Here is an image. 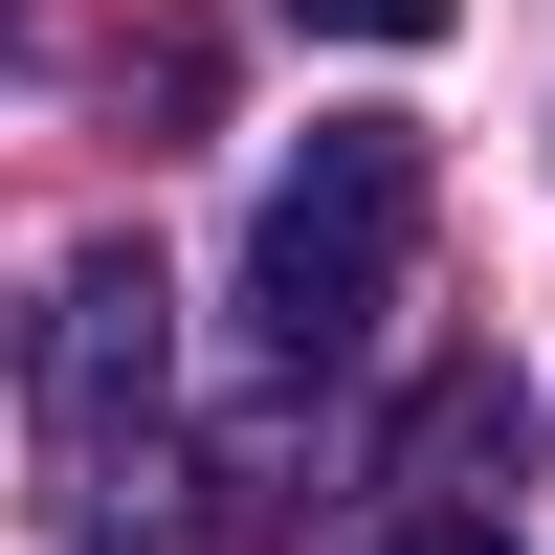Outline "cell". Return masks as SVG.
<instances>
[{"instance_id":"obj_1","label":"cell","mask_w":555,"mask_h":555,"mask_svg":"<svg viewBox=\"0 0 555 555\" xmlns=\"http://www.w3.org/2000/svg\"><path fill=\"white\" fill-rule=\"evenodd\" d=\"M400 245H423V156H400L378 112L311 133V156L267 178V222H245V334L289 356V378H334V356L400 311Z\"/></svg>"},{"instance_id":"obj_2","label":"cell","mask_w":555,"mask_h":555,"mask_svg":"<svg viewBox=\"0 0 555 555\" xmlns=\"http://www.w3.org/2000/svg\"><path fill=\"white\" fill-rule=\"evenodd\" d=\"M23 423H44V467H67V512H133V467H156V423H178V289H156V245H67L44 267Z\"/></svg>"},{"instance_id":"obj_3","label":"cell","mask_w":555,"mask_h":555,"mask_svg":"<svg viewBox=\"0 0 555 555\" xmlns=\"http://www.w3.org/2000/svg\"><path fill=\"white\" fill-rule=\"evenodd\" d=\"M289 23H311V44H444L467 0H289Z\"/></svg>"},{"instance_id":"obj_4","label":"cell","mask_w":555,"mask_h":555,"mask_svg":"<svg viewBox=\"0 0 555 555\" xmlns=\"http://www.w3.org/2000/svg\"><path fill=\"white\" fill-rule=\"evenodd\" d=\"M378 555H512V533H489V512H400Z\"/></svg>"},{"instance_id":"obj_5","label":"cell","mask_w":555,"mask_h":555,"mask_svg":"<svg viewBox=\"0 0 555 555\" xmlns=\"http://www.w3.org/2000/svg\"><path fill=\"white\" fill-rule=\"evenodd\" d=\"M0 44H23V0H0Z\"/></svg>"}]
</instances>
